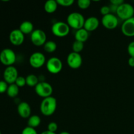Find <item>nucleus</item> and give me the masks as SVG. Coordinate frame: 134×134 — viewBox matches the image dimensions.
I'll return each instance as SVG.
<instances>
[{
	"mask_svg": "<svg viewBox=\"0 0 134 134\" xmlns=\"http://www.w3.org/2000/svg\"><path fill=\"white\" fill-rule=\"evenodd\" d=\"M57 107V101L53 96L44 98L40 105L41 113L47 116H51L54 113Z\"/></svg>",
	"mask_w": 134,
	"mask_h": 134,
	"instance_id": "obj_1",
	"label": "nucleus"
},
{
	"mask_svg": "<svg viewBox=\"0 0 134 134\" xmlns=\"http://www.w3.org/2000/svg\"><path fill=\"white\" fill-rule=\"evenodd\" d=\"M85 19L81 13L73 12L70 13L67 18V24L69 27L78 30L82 28L85 24Z\"/></svg>",
	"mask_w": 134,
	"mask_h": 134,
	"instance_id": "obj_2",
	"label": "nucleus"
},
{
	"mask_svg": "<svg viewBox=\"0 0 134 134\" xmlns=\"http://www.w3.org/2000/svg\"><path fill=\"white\" fill-rule=\"evenodd\" d=\"M116 13L122 20H126L134 16V7L128 3H123L117 7Z\"/></svg>",
	"mask_w": 134,
	"mask_h": 134,
	"instance_id": "obj_3",
	"label": "nucleus"
},
{
	"mask_svg": "<svg viewBox=\"0 0 134 134\" xmlns=\"http://www.w3.org/2000/svg\"><path fill=\"white\" fill-rule=\"evenodd\" d=\"M16 60V55L13 50L4 48L0 52V62L7 67L12 66Z\"/></svg>",
	"mask_w": 134,
	"mask_h": 134,
	"instance_id": "obj_4",
	"label": "nucleus"
},
{
	"mask_svg": "<svg viewBox=\"0 0 134 134\" xmlns=\"http://www.w3.org/2000/svg\"><path fill=\"white\" fill-rule=\"evenodd\" d=\"M51 31L55 36L58 37H64L69 34L70 31V27L66 22L59 21L55 22L52 25Z\"/></svg>",
	"mask_w": 134,
	"mask_h": 134,
	"instance_id": "obj_5",
	"label": "nucleus"
},
{
	"mask_svg": "<svg viewBox=\"0 0 134 134\" xmlns=\"http://www.w3.org/2000/svg\"><path fill=\"white\" fill-rule=\"evenodd\" d=\"M35 91L39 96L44 99V98L52 96L53 88L48 82L42 81V82H39L35 86Z\"/></svg>",
	"mask_w": 134,
	"mask_h": 134,
	"instance_id": "obj_6",
	"label": "nucleus"
},
{
	"mask_svg": "<svg viewBox=\"0 0 134 134\" xmlns=\"http://www.w3.org/2000/svg\"><path fill=\"white\" fill-rule=\"evenodd\" d=\"M46 66L48 72L52 74H57L62 69L63 64L59 58L52 57L47 60Z\"/></svg>",
	"mask_w": 134,
	"mask_h": 134,
	"instance_id": "obj_7",
	"label": "nucleus"
},
{
	"mask_svg": "<svg viewBox=\"0 0 134 134\" xmlns=\"http://www.w3.org/2000/svg\"><path fill=\"white\" fill-rule=\"evenodd\" d=\"M31 42L35 46L44 45L47 42V35L43 30L37 29L34 30L30 37Z\"/></svg>",
	"mask_w": 134,
	"mask_h": 134,
	"instance_id": "obj_8",
	"label": "nucleus"
},
{
	"mask_svg": "<svg viewBox=\"0 0 134 134\" xmlns=\"http://www.w3.org/2000/svg\"><path fill=\"white\" fill-rule=\"evenodd\" d=\"M30 65L34 68H40L46 63L45 56L42 52H34L29 58Z\"/></svg>",
	"mask_w": 134,
	"mask_h": 134,
	"instance_id": "obj_9",
	"label": "nucleus"
},
{
	"mask_svg": "<svg viewBox=\"0 0 134 134\" xmlns=\"http://www.w3.org/2000/svg\"><path fill=\"white\" fill-rule=\"evenodd\" d=\"M18 77V70L13 65L12 66L7 67L3 72V79L4 81L8 84V85H11V84L15 83L16 80L17 79Z\"/></svg>",
	"mask_w": 134,
	"mask_h": 134,
	"instance_id": "obj_10",
	"label": "nucleus"
},
{
	"mask_svg": "<svg viewBox=\"0 0 134 134\" xmlns=\"http://www.w3.org/2000/svg\"><path fill=\"white\" fill-rule=\"evenodd\" d=\"M67 63L71 69H78L82 64V58L79 53L72 52L67 57Z\"/></svg>",
	"mask_w": 134,
	"mask_h": 134,
	"instance_id": "obj_11",
	"label": "nucleus"
},
{
	"mask_svg": "<svg viewBox=\"0 0 134 134\" xmlns=\"http://www.w3.org/2000/svg\"><path fill=\"white\" fill-rule=\"evenodd\" d=\"M102 23L105 28L113 30L117 27L119 24V20L116 16L110 13L107 15L103 16L102 18Z\"/></svg>",
	"mask_w": 134,
	"mask_h": 134,
	"instance_id": "obj_12",
	"label": "nucleus"
},
{
	"mask_svg": "<svg viewBox=\"0 0 134 134\" xmlns=\"http://www.w3.org/2000/svg\"><path fill=\"white\" fill-rule=\"evenodd\" d=\"M9 41L13 45H20L24 41V34L19 29L12 30L9 34Z\"/></svg>",
	"mask_w": 134,
	"mask_h": 134,
	"instance_id": "obj_13",
	"label": "nucleus"
},
{
	"mask_svg": "<svg viewBox=\"0 0 134 134\" xmlns=\"http://www.w3.org/2000/svg\"><path fill=\"white\" fill-rule=\"evenodd\" d=\"M121 30L126 36H134V16L124 21L121 26Z\"/></svg>",
	"mask_w": 134,
	"mask_h": 134,
	"instance_id": "obj_14",
	"label": "nucleus"
},
{
	"mask_svg": "<svg viewBox=\"0 0 134 134\" xmlns=\"http://www.w3.org/2000/svg\"><path fill=\"white\" fill-rule=\"evenodd\" d=\"M17 111L19 116L23 119H27L31 116V109L27 102H20L17 107Z\"/></svg>",
	"mask_w": 134,
	"mask_h": 134,
	"instance_id": "obj_15",
	"label": "nucleus"
},
{
	"mask_svg": "<svg viewBox=\"0 0 134 134\" xmlns=\"http://www.w3.org/2000/svg\"><path fill=\"white\" fill-rule=\"evenodd\" d=\"M99 25V21L95 16H90L85 20L84 28L88 31H92L96 30Z\"/></svg>",
	"mask_w": 134,
	"mask_h": 134,
	"instance_id": "obj_16",
	"label": "nucleus"
},
{
	"mask_svg": "<svg viewBox=\"0 0 134 134\" xmlns=\"http://www.w3.org/2000/svg\"><path fill=\"white\" fill-rule=\"evenodd\" d=\"M19 30L24 34H30L34 31V25L30 21L26 20L22 22L19 26Z\"/></svg>",
	"mask_w": 134,
	"mask_h": 134,
	"instance_id": "obj_17",
	"label": "nucleus"
},
{
	"mask_svg": "<svg viewBox=\"0 0 134 134\" xmlns=\"http://www.w3.org/2000/svg\"><path fill=\"white\" fill-rule=\"evenodd\" d=\"M88 31H86L84 27L77 30V31L75 32V40L82 42V43L87 41V39H88Z\"/></svg>",
	"mask_w": 134,
	"mask_h": 134,
	"instance_id": "obj_18",
	"label": "nucleus"
},
{
	"mask_svg": "<svg viewBox=\"0 0 134 134\" xmlns=\"http://www.w3.org/2000/svg\"><path fill=\"white\" fill-rule=\"evenodd\" d=\"M57 1L56 0H48L44 3V9L47 13H53L58 8Z\"/></svg>",
	"mask_w": 134,
	"mask_h": 134,
	"instance_id": "obj_19",
	"label": "nucleus"
},
{
	"mask_svg": "<svg viewBox=\"0 0 134 134\" xmlns=\"http://www.w3.org/2000/svg\"><path fill=\"white\" fill-rule=\"evenodd\" d=\"M41 122V119L40 116L35 115H32V116H30L28 118L27 126L35 129V128H37V127H38L40 125Z\"/></svg>",
	"mask_w": 134,
	"mask_h": 134,
	"instance_id": "obj_20",
	"label": "nucleus"
},
{
	"mask_svg": "<svg viewBox=\"0 0 134 134\" xmlns=\"http://www.w3.org/2000/svg\"><path fill=\"white\" fill-rule=\"evenodd\" d=\"M19 94V87L16 84H11L9 85L7 90V94L10 98H16Z\"/></svg>",
	"mask_w": 134,
	"mask_h": 134,
	"instance_id": "obj_21",
	"label": "nucleus"
},
{
	"mask_svg": "<svg viewBox=\"0 0 134 134\" xmlns=\"http://www.w3.org/2000/svg\"><path fill=\"white\" fill-rule=\"evenodd\" d=\"M26 85L29 86H31V87H34V86L35 87L37 85L39 82L38 77L34 74L28 75L26 77Z\"/></svg>",
	"mask_w": 134,
	"mask_h": 134,
	"instance_id": "obj_22",
	"label": "nucleus"
},
{
	"mask_svg": "<svg viewBox=\"0 0 134 134\" xmlns=\"http://www.w3.org/2000/svg\"><path fill=\"white\" fill-rule=\"evenodd\" d=\"M44 50L48 53L54 52L57 48V44L53 41H48L44 44Z\"/></svg>",
	"mask_w": 134,
	"mask_h": 134,
	"instance_id": "obj_23",
	"label": "nucleus"
},
{
	"mask_svg": "<svg viewBox=\"0 0 134 134\" xmlns=\"http://www.w3.org/2000/svg\"><path fill=\"white\" fill-rule=\"evenodd\" d=\"M84 48V43L79 41H75L72 44V49L74 52L79 53L80 52L83 50Z\"/></svg>",
	"mask_w": 134,
	"mask_h": 134,
	"instance_id": "obj_24",
	"label": "nucleus"
},
{
	"mask_svg": "<svg viewBox=\"0 0 134 134\" xmlns=\"http://www.w3.org/2000/svg\"><path fill=\"white\" fill-rule=\"evenodd\" d=\"M91 1L90 0H79L77 1L78 7L81 9H86L90 7Z\"/></svg>",
	"mask_w": 134,
	"mask_h": 134,
	"instance_id": "obj_25",
	"label": "nucleus"
},
{
	"mask_svg": "<svg viewBox=\"0 0 134 134\" xmlns=\"http://www.w3.org/2000/svg\"><path fill=\"white\" fill-rule=\"evenodd\" d=\"M14 84H16L19 88L23 87V86H24L26 85V78L22 77V76H18Z\"/></svg>",
	"mask_w": 134,
	"mask_h": 134,
	"instance_id": "obj_26",
	"label": "nucleus"
},
{
	"mask_svg": "<svg viewBox=\"0 0 134 134\" xmlns=\"http://www.w3.org/2000/svg\"><path fill=\"white\" fill-rule=\"evenodd\" d=\"M58 4L63 7H70L74 3L73 0H56Z\"/></svg>",
	"mask_w": 134,
	"mask_h": 134,
	"instance_id": "obj_27",
	"label": "nucleus"
},
{
	"mask_svg": "<svg viewBox=\"0 0 134 134\" xmlns=\"http://www.w3.org/2000/svg\"><path fill=\"white\" fill-rule=\"evenodd\" d=\"M21 134H38L37 132L35 130V128L27 126L23 129Z\"/></svg>",
	"mask_w": 134,
	"mask_h": 134,
	"instance_id": "obj_28",
	"label": "nucleus"
},
{
	"mask_svg": "<svg viewBox=\"0 0 134 134\" xmlns=\"http://www.w3.org/2000/svg\"><path fill=\"white\" fill-rule=\"evenodd\" d=\"M9 85L5 81H0V94L7 92Z\"/></svg>",
	"mask_w": 134,
	"mask_h": 134,
	"instance_id": "obj_29",
	"label": "nucleus"
},
{
	"mask_svg": "<svg viewBox=\"0 0 134 134\" xmlns=\"http://www.w3.org/2000/svg\"><path fill=\"white\" fill-rule=\"evenodd\" d=\"M58 130V124L57 123L54 122H51L48 124V131L53 133H56Z\"/></svg>",
	"mask_w": 134,
	"mask_h": 134,
	"instance_id": "obj_30",
	"label": "nucleus"
},
{
	"mask_svg": "<svg viewBox=\"0 0 134 134\" xmlns=\"http://www.w3.org/2000/svg\"><path fill=\"white\" fill-rule=\"evenodd\" d=\"M100 12L101 14L103 16L107 15V14H110L111 8H110V7L107 6V5H104V6H102V8L100 9Z\"/></svg>",
	"mask_w": 134,
	"mask_h": 134,
	"instance_id": "obj_31",
	"label": "nucleus"
},
{
	"mask_svg": "<svg viewBox=\"0 0 134 134\" xmlns=\"http://www.w3.org/2000/svg\"><path fill=\"white\" fill-rule=\"evenodd\" d=\"M128 52L130 57H134V41L128 44Z\"/></svg>",
	"mask_w": 134,
	"mask_h": 134,
	"instance_id": "obj_32",
	"label": "nucleus"
},
{
	"mask_svg": "<svg viewBox=\"0 0 134 134\" xmlns=\"http://www.w3.org/2000/svg\"><path fill=\"white\" fill-rule=\"evenodd\" d=\"M110 3H111V5H115L116 7H119V5H120L124 3V1L123 0H111Z\"/></svg>",
	"mask_w": 134,
	"mask_h": 134,
	"instance_id": "obj_33",
	"label": "nucleus"
},
{
	"mask_svg": "<svg viewBox=\"0 0 134 134\" xmlns=\"http://www.w3.org/2000/svg\"><path fill=\"white\" fill-rule=\"evenodd\" d=\"M128 64H129L130 66L131 67H134V57H130L128 59Z\"/></svg>",
	"mask_w": 134,
	"mask_h": 134,
	"instance_id": "obj_34",
	"label": "nucleus"
},
{
	"mask_svg": "<svg viewBox=\"0 0 134 134\" xmlns=\"http://www.w3.org/2000/svg\"><path fill=\"white\" fill-rule=\"evenodd\" d=\"M41 134H56V133H53V132H49V131L47 130V131H44V132H43Z\"/></svg>",
	"mask_w": 134,
	"mask_h": 134,
	"instance_id": "obj_35",
	"label": "nucleus"
},
{
	"mask_svg": "<svg viewBox=\"0 0 134 134\" xmlns=\"http://www.w3.org/2000/svg\"><path fill=\"white\" fill-rule=\"evenodd\" d=\"M59 134H70L69 133V132H65V131H64V132H60V133Z\"/></svg>",
	"mask_w": 134,
	"mask_h": 134,
	"instance_id": "obj_36",
	"label": "nucleus"
},
{
	"mask_svg": "<svg viewBox=\"0 0 134 134\" xmlns=\"http://www.w3.org/2000/svg\"><path fill=\"white\" fill-rule=\"evenodd\" d=\"M0 134H2V133H1V131H0Z\"/></svg>",
	"mask_w": 134,
	"mask_h": 134,
	"instance_id": "obj_37",
	"label": "nucleus"
}]
</instances>
